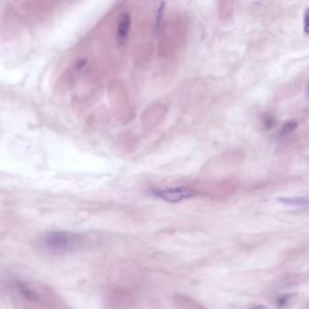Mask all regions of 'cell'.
<instances>
[{
  "instance_id": "cell-1",
  "label": "cell",
  "mask_w": 309,
  "mask_h": 309,
  "mask_svg": "<svg viewBox=\"0 0 309 309\" xmlns=\"http://www.w3.org/2000/svg\"><path fill=\"white\" fill-rule=\"evenodd\" d=\"M82 242V236L67 232H49L43 238L44 246L54 252H66L76 249Z\"/></svg>"
},
{
  "instance_id": "cell-2",
  "label": "cell",
  "mask_w": 309,
  "mask_h": 309,
  "mask_svg": "<svg viewBox=\"0 0 309 309\" xmlns=\"http://www.w3.org/2000/svg\"><path fill=\"white\" fill-rule=\"evenodd\" d=\"M150 193L155 198H159L163 201L178 203L193 198L197 194V191L188 187H176L165 190H152Z\"/></svg>"
},
{
  "instance_id": "cell-5",
  "label": "cell",
  "mask_w": 309,
  "mask_h": 309,
  "mask_svg": "<svg viewBox=\"0 0 309 309\" xmlns=\"http://www.w3.org/2000/svg\"><path fill=\"white\" fill-rule=\"evenodd\" d=\"M165 5H166V3H165V2H161L160 5H159L158 10H157L156 20H155V33H157V32L159 31V29H160V25H161V21H162V17H163V14H164Z\"/></svg>"
},
{
  "instance_id": "cell-9",
  "label": "cell",
  "mask_w": 309,
  "mask_h": 309,
  "mask_svg": "<svg viewBox=\"0 0 309 309\" xmlns=\"http://www.w3.org/2000/svg\"><path fill=\"white\" fill-rule=\"evenodd\" d=\"M264 124H265V125H266L268 128L272 127L274 125L273 118H271V117H267V118L265 119V121H264Z\"/></svg>"
},
{
  "instance_id": "cell-6",
  "label": "cell",
  "mask_w": 309,
  "mask_h": 309,
  "mask_svg": "<svg viewBox=\"0 0 309 309\" xmlns=\"http://www.w3.org/2000/svg\"><path fill=\"white\" fill-rule=\"evenodd\" d=\"M297 126H298L297 122H295V121H289L288 123H286V124H284L282 129L280 131V135H281V136H284V135H287V134L292 133V132L295 131V129L297 128Z\"/></svg>"
},
{
  "instance_id": "cell-8",
  "label": "cell",
  "mask_w": 309,
  "mask_h": 309,
  "mask_svg": "<svg viewBox=\"0 0 309 309\" xmlns=\"http://www.w3.org/2000/svg\"><path fill=\"white\" fill-rule=\"evenodd\" d=\"M309 8L305 12L304 16V32L308 36L309 35Z\"/></svg>"
},
{
  "instance_id": "cell-3",
  "label": "cell",
  "mask_w": 309,
  "mask_h": 309,
  "mask_svg": "<svg viewBox=\"0 0 309 309\" xmlns=\"http://www.w3.org/2000/svg\"><path fill=\"white\" fill-rule=\"evenodd\" d=\"M130 27H131V16L129 13H124L119 21L116 40L119 47H123L128 39L129 36Z\"/></svg>"
},
{
  "instance_id": "cell-4",
  "label": "cell",
  "mask_w": 309,
  "mask_h": 309,
  "mask_svg": "<svg viewBox=\"0 0 309 309\" xmlns=\"http://www.w3.org/2000/svg\"><path fill=\"white\" fill-rule=\"evenodd\" d=\"M278 201L282 202L286 205L290 206H308L309 204V198L308 197H281L278 198Z\"/></svg>"
},
{
  "instance_id": "cell-10",
  "label": "cell",
  "mask_w": 309,
  "mask_h": 309,
  "mask_svg": "<svg viewBox=\"0 0 309 309\" xmlns=\"http://www.w3.org/2000/svg\"><path fill=\"white\" fill-rule=\"evenodd\" d=\"M248 309H267V307L264 305H257V306H254L252 308Z\"/></svg>"
},
{
  "instance_id": "cell-7",
  "label": "cell",
  "mask_w": 309,
  "mask_h": 309,
  "mask_svg": "<svg viewBox=\"0 0 309 309\" xmlns=\"http://www.w3.org/2000/svg\"><path fill=\"white\" fill-rule=\"evenodd\" d=\"M292 297H293L292 294H285V295L278 297V299H277L278 308L279 309L285 308L287 305L289 304V302L290 301V299H292Z\"/></svg>"
}]
</instances>
